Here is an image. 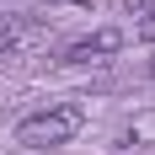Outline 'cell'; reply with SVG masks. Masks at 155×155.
<instances>
[{
  "instance_id": "6da1fadb",
  "label": "cell",
  "mask_w": 155,
  "mask_h": 155,
  "mask_svg": "<svg viewBox=\"0 0 155 155\" xmlns=\"http://www.w3.org/2000/svg\"><path fill=\"white\" fill-rule=\"evenodd\" d=\"M86 123V112L75 102H59V107H43V112H27L21 123H16V144H27V150H54V144H70Z\"/></svg>"
},
{
  "instance_id": "7a4b0ae2",
  "label": "cell",
  "mask_w": 155,
  "mask_h": 155,
  "mask_svg": "<svg viewBox=\"0 0 155 155\" xmlns=\"http://www.w3.org/2000/svg\"><path fill=\"white\" fill-rule=\"evenodd\" d=\"M118 48H123V32H118V27H102V32H91V38H80V43L64 48V64H91V59L118 54Z\"/></svg>"
},
{
  "instance_id": "3957f363",
  "label": "cell",
  "mask_w": 155,
  "mask_h": 155,
  "mask_svg": "<svg viewBox=\"0 0 155 155\" xmlns=\"http://www.w3.org/2000/svg\"><path fill=\"white\" fill-rule=\"evenodd\" d=\"M150 5H155V0H123V11H128V16H150Z\"/></svg>"
},
{
  "instance_id": "277c9868",
  "label": "cell",
  "mask_w": 155,
  "mask_h": 155,
  "mask_svg": "<svg viewBox=\"0 0 155 155\" xmlns=\"http://www.w3.org/2000/svg\"><path fill=\"white\" fill-rule=\"evenodd\" d=\"M144 32H150V38H155V5H150V16H144Z\"/></svg>"
},
{
  "instance_id": "5b68a950",
  "label": "cell",
  "mask_w": 155,
  "mask_h": 155,
  "mask_svg": "<svg viewBox=\"0 0 155 155\" xmlns=\"http://www.w3.org/2000/svg\"><path fill=\"white\" fill-rule=\"evenodd\" d=\"M48 5H91V0H48Z\"/></svg>"
}]
</instances>
